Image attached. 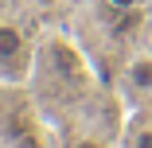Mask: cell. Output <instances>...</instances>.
<instances>
[{
	"instance_id": "5",
	"label": "cell",
	"mask_w": 152,
	"mask_h": 148,
	"mask_svg": "<svg viewBox=\"0 0 152 148\" xmlns=\"http://www.w3.org/2000/svg\"><path fill=\"white\" fill-rule=\"evenodd\" d=\"M12 148H39V144H35V136H16Z\"/></svg>"
},
{
	"instance_id": "3",
	"label": "cell",
	"mask_w": 152,
	"mask_h": 148,
	"mask_svg": "<svg viewBox=\"0 0 152 148\" xmlns=\"http://www.w3.org/2000/svg\"><path fill=\"white\" fill-rule=\"evenodd\" d=\"M125 148H152V125H144V129H137V133H129V140H125Z\"/></svg>"
},
{
	"instance_id": "6",
	"label": "cell",
	"mask_w": 152,
	"mask_h": 148,
	"mask_svg": "<svg viewBox=\"0 0 152 148\" xmlns=\"http://www.w3.org/2000/svg\"><path fill=\"white\" fill-rule=\"evenodd\" d=\"M70 148H102L98 140H78V144H70Z\"/></svg>"
},
{
	"instance_id": "2",
	"label": "cell",
	"mask_w": 152,
	"mask_h": 148,
	"mask_svg": "<svg viewBox=\"0 0 152 148\" xmlns=\"http://www.w3.org/2000/svg\"><path fill=\"white\" fill-rule=\"evenodd\" d=\"M129 82H133V90H152V58L148 55L129 63Z\"/></svg>"
},
{
	"instance_id": "4",
	"label": "cell",
	"mask_w": 152,
	"mask_h": 148,
	"mask_svg": "<svg viewBox=\"0 0 152 148\" xmlns=\"http://www.w3.org/2000/svg\"><path fill=\"white\" fill-rule=\"evenodd\" d=\"M105 4H109V8H117V12H133L140 0H105Z\"/></svg>"
},
{
	"instance_id": "1",
	"label": "cell",
	"mask_w": 152,
	"mask_h": 148,
	"mask_svg": "<svg viewBox=\"0 0 152 148\" xmlns=\"http://www.w3.org/2000/svg\"><path fill=\"white\" fill-rule=\"evenodd\" d=\"M27 58V39L16 23H0V66H12Z\"/></svg>"
}]
</instances>
